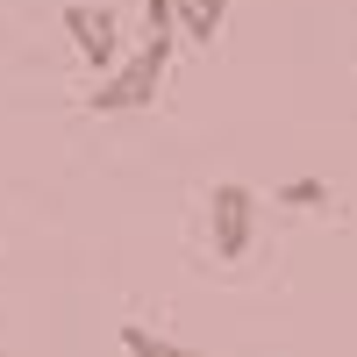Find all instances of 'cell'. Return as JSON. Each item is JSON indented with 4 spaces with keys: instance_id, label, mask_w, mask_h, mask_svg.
<instances>
[{
    "instance_id": "1",
    "label": "cell",
    "mask_w": 357,
    "mask_h": 357,
    "mask_svg": "<svg viewBox=\"0 0 357 357\" xmlns=\"http://www.w3.org/2000/svg\"><path fill=\"white\" fill-rule=\"evenodd\" d=\"M172 43L178 36H143V50H129L114 72L93 79L86 107H93V114H136V107H151L158 86H165V72H172Z\"/></svg>"
},
{
    "instance_id": "2",
    "label": "cell",
    "mask_w": 357,
    "mask_h": 357,
    "mask_svg": "<svg viewBox=\"0 0 357 357\" xmlns=\"http://www.w3.org/2000/svg\"><path fill=\"white\" fill-rule=\"evenodd\" d=\"M207 229H215V257L222 264H243L250 257V236H257V193L222 178L215 193H207Z\"/></svg>"
},
{
    "instance_id": "3",
    "label": "cell",
    "mask_w": 357,
    "mask_h": 357,
    "mask_svg": "<svg viewBox=\"0 0 357 357\" xmlns=\"http://www.w3.org/2000/svg\"><path fill=\"white\" fill-rule=\"evenodd\" d=\"M65 36H72V50L86 57V65H93V79L122 65V22H114L107 8H86V0H72V8H65Z\"/></svg>"
},
{
    "instance_id": "4",
    "label": "cell",
    "mask_w": 357,
    "mask_h": 357,
    "mask_svg": "<svg viewBox=\"0 0 357 357\" xmlns=\"http://www.w3.org/2000/svg\"><path fill=\"white\" fill-rule=\"evenodd\" d=\"M222 22H229V0H178V15H172V29L186 43H215Z\"/></svg>"
},
{
    "instance_id": "5",
    "label": "cell",
    "mask_w": 357,
    "mask_h": 357,
    "mask_svg": "<svg viewBox=\"0 0 357 357\" xmlns=\"http://www.w3.org/2000/svg\"><path fill=\"white\" fill-rule=\"evenodd\" d=\"M122 350H129V357H200L193 343H172V336H158V329H143V321H122Z\"/></svg>"
},
{
    "instance_id": "6",
    "label": "cell",
    "mask_w": 357,
    "mask_h": 357,
    "mask_svg": "<svg viewBox=\"0 0 357 357\" xmlns=\"http://www.w3.org/2000/svg\"><path fill=\"white\" fill-rule=\"evenodd\" d=\"M336 193H329V178H286L279 186V207H329Z\"/></svg>"
},
{
    "instance_id": "7",
    "label": "cell",
    "mask_w": 357,
    "mask_h": 357,
    "mask_svg": "<svg viewBox=\"0 0 357 357\" xmlns=\"http://www.w3.org/2000/svg\"><path fill=\"white\" fill-rule=\"evenodd\" d=\"M172 15H178V0H143V22H151V36H178Z\"/></svg>"
}]
</instances>
